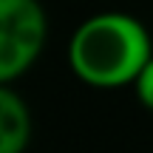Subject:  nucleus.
Wrapping results in <instances>:
<instances>
[{"label": "nucleus", "mask_w": 153, "mask_h": 153, "mask_svg": "<svg viewBox=\"0 0 153 153\" xmlns=\"http://www.w3.org/2000/svg\"><path fill=\"white\" fill-rule=\"evenodd\" d=\"M150 57V31L128 11L91 14L74 28L68 43V65L76 79L91 88L133 85Z\"/></svg>", "instance_id": "f257e3e1"}, {"label": "nucleus", "mask_w": 153, "mask_h": 153, "mask_svg": "<svg viewBox=\"0 0 153 153\" xmlns=\"http://www.w3.org/2000/svg\"><path fill=\"white\" fill-rule=\"evenodd\" d=\"M48 14L40 0H0V82L20 79L40 60Z\"/></svg>", "instance_id": "f03ea898"}, {"label": "nucleus", "mask_w": 153, "mask_h": 153, "mask_svg": "<svg viewBox=\"0 0 153 153\" xmlns=\"http://www.w3.org/2000/svg\"><path fill=\"white\" fill-rule=\"evenodd\" d=\"M31 142V111L26 99L0 82V153H23Z\"/></svg>", "instance_id": "7ed1b4c3"}, {"label": "nucleus", "mask_w": 153, "mask_h": 153, "mask_svg": "<svg viewBox=\"0 0 153 153\" xmlns=\"http://www.w3.org/2000/svg\"><path fill=\"white\" fill-rule=\"evenodd\" d=\"M133 91H136V99L145 105L148 111H153V57L142 65V71L133 79Z\"/></svg>", "instance_id": "20e7f679"}]
</instances>
